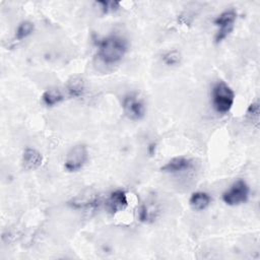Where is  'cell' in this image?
<instances>
[{
	"label": "cell",
	"mask_w": 260,
	"mask_h": 260,
	"mask_svg": "<svg viewBox=\"0 0 260 260\" xmlns=\"http://www.w3.org/2000/svg\"><path fill=\"white\" fill-rule=\"evenodd\" d=\"M128 50L127 41L119 35H110L98 43V57L107 65L120 62Z\"/></svg>",
	"instance_id": "cell-1"
},
{
	"label": "cell",
	"mask_w": 260,
	"mask_h": 260,
	"mask_svg": "<svg viewBox=\"0 0 260 260\" xmlns=\"http://www.w3.org/2000/svg\"><path fill=\"white\" fill-rule=\"evenodd\" d=\"M250 187L246 181L239 179L235 181L229 189H226L222 195V201L229 206H238L240 204L246 203L249 199Z\"/></svg>",
	"instance_id": "cell-3"
},
{
	"label": "cell",
	"mask_w": 260,
	"mask_h": 260,
	"mask_svg": "<svg viewBox=\"0 0 260 260\" xmlns=\"http://www.w3.org/2000/svg\"><path fill=\"white\" fill-rule=\"evenodd\" d=\"M193 166L192 159L185 156H176L167 161L160 170L165 173H181L188 171Z\"/></svg>",
	"instance_id": "cell-10"
},
{
	"label": "cell",
	"mask_w": 260,
	"mask_h": 260,
	"mask_svg": "<svg viewBox=\"0 0 260 260\" xmlns=\"http://www.w3.org/2000/svg\"><path fill=\"white\" fill-rule=\"evenodd\" d=\"M182 55L178 50L168 51L162 55V62L167 66H176L181 63Z\"/></svg>",
	"instance_id": "cell-16"
},
{
	"label": "cell",
	"mask_w": 260,
	"mask_h": 260,
	"mask_svg": "<svg viewBox=\"0 0 260 260\" xmlns=\"http://www.w3.org/2000/svg\"><path fill=\"white\" fill-rule=\"evenodd\" d=\"M88 159V150L84 144L72 146L66 154L64 169L69 173H74L83 168Z\"/></svg>",
	"instance_id": "cell-6"
},
{
	"label": "cell",
	"mask_w": 260,
	"mask_h": 260,
	"mask_svg": "<svg viewBox=\"0 0 260 260\" xmlns=\"http://www.w3.org/2000/svg\"><path fill=\"white\" fill-rule=\"evenodd\" d=\"M236 19L237 12L234 9L225 10L216 16V18L213 20L214 25L217 27V31L214 37L216 44L221 43L233 31Z\"/></svg>",
	"instance_id": "cell-5"
},
{
	"label": "cell",
	"mask_w": 260,
	"mask_h": 260,
	"mask_svg": "<svg viewBox=\"0 0 260 260\" xmlns=\"http://www.w3.org/2000/svg\"><path fill=\"white\" fill-rule=\"evenodd\" d=\"M235 103V92L224 81H217L211 89V104L218 114H226Z\"/></svg>",
	"instance_id": "cell-2"
},
{
	"label": "cell",
	"mask_w": 260,
	"mask_h": 260,
	"mask_svg": "<svg viewBox=\"0 0 260 260\" xmlns=\"http://www.w3.org/2000/svg\"><path fill=\"white\" fill-rule=\"evenodd\" d=\"M34 29H35V25L31 21H29V20L21 21L16 27L15 39L17 41H21V40L27 38L28 36H30L34 32Z\"/></svg>",
	"instance_id": "cell-15"
},
{
	"label": "cell",
	"mask_w": 260,
	"mask_h": 260,
	"mask_svg": "<svg viewBox=\"0 0 260 260\" xmlns=\"http://www.w3.org/2000/svg\"><path fill=\"white\" fill-rule=\"evenodd\" d=\"M122 109L125 116L133 121L141 120L146 114L145 102L136 92H129L124 96Z\"/></svg>",
	"instance_id": "cell-4"
},
{
	"label": "cell",
	"mask_w": 260,
	"mask_h": 260,
	"mask_svg": "<svg viewBox=\"0 0 260 260\" xmlns=\"http://www.w3.org/2000/svg\"><path fill=\"white\" fill-rule=\"evenodd\" d=\"M99 200V195L98 193L91 189L87 188L78 193L76 196H74L69 202V206L75 209H80V208H86L92 205H95Z\"/></svg>",
	"instance_id": "cell-8"
},
{
	"label": "cell",
	"mask_w": 260,
	"mask_h": 260,
	"mask_svg": "<svg viewBox=\"0 0 260 260\" xmlns=\"http://www.w3.org/2000/svg\"><path fill=\"white\" fill-rule=\"evenodd\" d=\"M158 208L153 200L146 201L139 209V219L143 222L153 221L157 215Z\"/></svg>",
	"instance_id": "cell-14"
},
{
	"label": "cell",
	"mask_w": 260,
	"mask_h": 260,
	"mask_svg": "<svg viewBox=\"0 0 260 260\" xmlns=\"http://www.w3.org/2000/svg\"><path fill=\"white\" fill-rule=\"evenodd\" d=\"M21 162L24 170L35 171L41 167L43 162V155L39 150L31 147H27L23 150Z\"/></svg>",
	"instance_id": "cell-9"
},
{
	"label": "cell",
	"mask_w": 260,
	"mask_h": 260,
	"mask_svg": "<svg viewBox=\"0 0 260 260\" xmlns=\"http://www.w3.org/2000/svg\"><path fill=\"white\" fill-rule=\"evenodd\" d=\"M247 117L252 121L258 124V118H259V104L258 102L253 103L249 106L247 110Z\"/></svg>",
	"instance_id": "cell-17"
},
{
	"label": "cell",
	"mask_w": 260,
	"mask_h": 260,
	"mask_svg": "<svg viewBox=\"0 0 260 260\" xmlns=\"http://www.w3.org/2000/svg\"><path fill=\"white\" fill-rule=\"evenodd\" d=\"M66 91L70 98H80L85 91L84 79L78 75L71 76L66 83Z\"/></svg>",
	"instance_id": "cell-11"
},
{
	"label": "cell",
	"mask_w": 260,
	"mask_h": 260,
	"mask_svg": "<svg viewBox=\"0 0 260 260\" xmlns=\"http://www.w3.org/2000/svg\"><path fill=\"white\" fill-rule=\"evenodd\" d=\"M211 203V197L208 193L203 191H197L191 194L189 199L190 206L197 211L206 209Z\"/></svg>",
	"instance_id": "cell-12"
},
{
	"label": "cell",
	"mask_w": 260,
	"mask_h": 260,
	"mask_svg": "<svg viewBox=\"0 0 260 260\" xmlns=\"http://www.w3.org/2000/svg\"><path fill=\"white\" fill-rule=\"evenodd\" d=\"M64 93L63 91L56 86L50 87L44 91L42 94V101L43 104L47 107H54L61 103L64 100Z\"/></svg>",
	"instance_id": "cell-13"
},
{
	"label": "cell",
	"mask_w": 260,
	"mask_h": 260,
	"mask_svg": "<svg viewBox=\"0 0 260 260\" xmlns=\"http://www.w3.org/2000/svg\"><path fill=\"white\" fill-rule=\"evenodd\" d=\"M105 205H106V209L111 214H116L124 210L128 205L127 193L121 189L111 192L109 197L106 200Z\"/></svg>",
	"instance_id": "cell-7"
}]
</instances>
